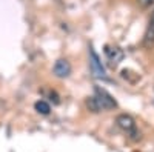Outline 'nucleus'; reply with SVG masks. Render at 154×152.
Wrapping results in <instances>:
<instances>
[{"label": "nucleus", "instance_id": "f03ea898", "mask_svg": "<svg viewBox=\"0 0 154 152\" xmlns=\"http://www.w3.org/2000/svg\"><path fill=\"white\" fill-rule=\"evenodd\" d=\"M93 97L96 98L100 111H108V109L117 108V101L112 98V95L106 89H103L100 86H94V95Z\"/></svg>", "mask_w": 154, "mask_h": 152}, {"label": "nucleus", "instance_id": "39448f33", "mask_svg": "<svg viewBox=\"0 0 154 152\" xmlns=\"http://www.w3.org/2000/svg\"><path fill=\"white\" fill-rule=\"evenodd\" d=\"M143 45H145V48H151L154 45V11L151 12V17H149L148 26H146V31H145Z\"/></svg>", "mask_w": 154, "mask_h": 152}, {"label": "nucleus", "instance_id": "20e7f679", "mask_svg": "<svg viewBox=\"0 0 154 152\" xmlns=\"http://www.w3.org/2000/svg\"><path fill=\"white\" fill-rule=\"evenodd\" d=\"M53 72L56 77L59 79H66L68 75L71 74V65H69V61L66 58H59L56 61V65L53 68Z\"/></svg>", "mask_w": 154, "mask_h": 152}, {"label": "nucleus", "instance_id": "0eeeda50", "mask_svg": "<svg viewBox=\"0 0 154 152\" xmlns=\"http://www.w3.org/2000/svg\"><path fill=\"white\" fill-rule=\"evenodd\" d=\"M34 108H35V111H37V112L43 114V115H48V114L51 112V106L46 103L45 100H38V101H35Z\"/></svg>", "mask_w": 154, "mask_h": 152}, {"label": "nucleus", "instance_id": "423d86ee", "mask_svg": "<svg viewBox=\"0 0 154 152\" xmlns=\"http://www.w3.org/2000/svg\"><path fill=\"white\" fill-rule=\"evenodd\" d=\"M105 52H106V55H108V58H109V61L112 63V65H117V63L122 61V58H123V51L120 48H109V46H106Z\"/></svg>", "mask_w": 154, "mask_h": 152}, {"label": "nucleus", "instance_id": "7ed1b4c3", "mask_svg": "<svg viewBox=\"0 0 154 152\" xmlns=\"http://www.w3.org/2000/svg\"><path fill=\"white\" fill-rule=\"evenodd\" d=\"M89 65H91V71H93V75L96 79H106L105 68H103L99 55L96 54V51L93 48H89Z\"/></svg>", "mask_w": 154, "mask_h": 152}, {"label": "nucleus", "instance_id": "6e6552de", "mask_svg": "<svg viewBox=\"0 0 154 152\" xmlns=\"http://www.w3.org/2000/svg\"><path fill=\"white\" fill-rule=\"evenodd\" d=\"M86 106H88L89 111H93V112H100V108H99V105H97V101H96L94 97H89L86 100Z\"/></svg>", "mask_w": 154, "mask_h": 152}, {"label": "nucleus", "instance_id": "f257e3e1", "mask_svg": "<svg viewBox=\"0 0 154 152\" xmlns=\"http://www.w3.org/2000/svg\"><path fill=\"white\" fill-rule=\"evenodd\" d=\"M116 123H117V126L123 131L126 132V135L133 138L134 142L140 140V132L137 129L136 126V121L131 115H128V114H120V115H117V118H116Z\"/></svg>", "mask_w": 154, "mask_h": 152}, {"label": "nucleus", "instance_id": "1a4fd4ad", "mask_svg": "<svg viewBox=\"0 0 154 152\" xmlns=\"http://www.w3.org/2000/svg\"><path fill=\"white\" fill-rule=\"evenodd\" d=\"M137 5L142 8H149L154 5V0H137Z\"/></svg>", "mask_w": 154, "mask_h": 152}]
</instances>
